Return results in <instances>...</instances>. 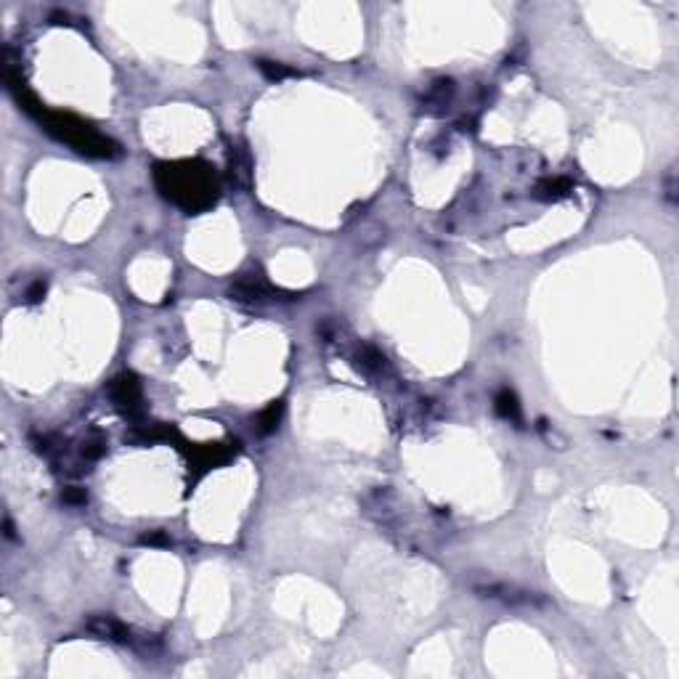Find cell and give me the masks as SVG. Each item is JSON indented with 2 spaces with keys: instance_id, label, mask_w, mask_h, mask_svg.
Segmentation results:
<instances>
[{
  "instance_id": "obj_3",
  "label": "cell",
  "mask_w": 679,
  "mask_h": 679,
  "mask_svg": "<svg viewBox=\"0 0 679 679\" xmlns=\"http://www.w3.org/2000/svg\"><path fill=\"white\" fill-rule=\"evenodd\" d=\"M88 632H93L96 637L109 639V642H120V645H136L133 637V629L125 626L122 621L109 619V616H96V619L88 621Z\"/></svg>"
},
{
  "instance_id": "obj_10",
  "label": "cell",
  "mask_w": 679,
  "mask_h": 679,
  "mask_svg": "<svg viewBox=\"0 0 679 679\" xmlns=\"http://www.w3.org/2000/svg\"><path fill=\"white\" fill-rule=\"evenodd\" d=\"M43 292H45V284H43V281H35V287L27 292V298H29V302H38V300L43 298Z\"/></svg>"
},
{
  "instance_id": "obj_6",
  "label": "cell",
  "mask_w": 679,
  "mask_h": 679,
  "mask_svg": "<svg viewBox=\"0 0 679 679\" xmlns=\"http://www.w3.org/2000/svg\"><path fill=\"white\" fill-rule=\"evenodd\" d=\"M497 412H499L504 420L520 422V403L512 390H501L499 396H497Z\"/></svg>"
},
{
  "instance_id": "obj_7",
  "label": "cell",
  "mask_w": 679,
  "mask_h": 679,
  "mask_svg": "<svg viewBox=\"0 0 679 679\" xmlns=\"http://www.w3.org/2000/svg\"><path fill=\"white\" fill-rule=\"evenodd\" d=\"M258 69L268 78V80H284V78H292V75H295V69H289V67H284V64H276V61H265V59L258 61Z\"/></svg>"
},
{
  "instance_id": "obj_1",
  "label": "cell",
  "mask_w": 679,
  "mask_h": 679,
  "mask_svg": "<svg viewBox=\"0 0 679 679\" xmlns=\"http://www.w3.org/2000/svg\"><path fill=\"white\" fill-rule=\"evenodd\" d=\"M154 180L162 194L186 213H202L218 200V178L204 162H160Z\"/></svg>"
},
{
  "instance_id": "obj_11",
  "label": "cell",
  "mask_w": 679,
  "mask_h": 679,
  "mask_svg": "<svg viewBox=\"0 0 679 679\" xmlns=\"http://www.w3.org/2000/svg\"><path fill=\"white\" fill-rule=\"evenodd\" d=\"M64 499L72 501V504H82V501H85V494H82V491H67Z\"/></svg>"
},
{
  "instance_id": "obj_8",
  "label": "cell",
  "mask_w": 679,
  "mask_h": 679,
  "mask_svg": "<svg viewBox=\"0 0 679 679\" xmlns=\"http://www.w3.org/2000/svg\"><path fill=\"white\" fill-rule=\"evenodd\" d=\"M279 414H281V403H271L263 412V417H260V433H271L276 427V422H279Z\"/></svg>"
},
{
  "instance_id": "obj_5",
  "label": "cell",
  "mask_w": 679,
  "mask_h": 679,
  "mask_svg": "<svg viewBox=\"0 0 679 679\" xmlns=\"http://www.w3.org/2000/svg\"><path fill=\"white\" fill-rule=\"evenodd\" d=\"M568 191H573V183L568 178H549V180H541L539 189H536V194H539L541 200L547 202H555V200H562V197H568Z\"/></svg>"
},
{
  "instance_id": "obj_4",
  "label": "cell",
  "mask_w": 679,
  "mask_h": 679,
  "mask_svg": "<svg viewBox=\"0 0 679 679\" xmlns=\"http://www.w3.org/2000/svg\"><path fill=\"white\" fill-rule=\"evenodd\" d=\"M112 398L117 401V406L128 409V412L139 409V403H141L139 380H136L133 374H122V377H117V380L112 382Z\"/></svg>"
},
{
  "instance_id": "obj_2",
  "label": "cell",
  "mask_w": 679,
  "mask_h": 679,
  "mask_svg": "<svg viewBox=\"0 0 679 679\" xmlns=\"http://www.w3.org/2000/svg\"><path fill=\"white\" fill-rule=\"evenodd\" d=\"M38 117H40V122L45 125L48 133H53L59 141L75 146L80 154H88V157H106V160H112V157L120 154V146H117L115 141L101 136L96 128H91L88 122L78 120V117H72V115H64V112H45V109H43Z\"/></svg>"
},
{
  "instance_id": "obj_9",
  "label": "cell",
  "mask_w": 679,
  "mask_h": 679,
  "mask_svg": "<svg viewBox=\"0 0 679 679\" xmlns=\"http://www.w3.org/2000/svg\"><path fill=\"white\" fill-rule=\"evenodd\" d=\"M101 451H104V443H101V440H88V443L82 446V454H85V457H91V460L101 457Z\"/></svg>"
}]
</instances>
